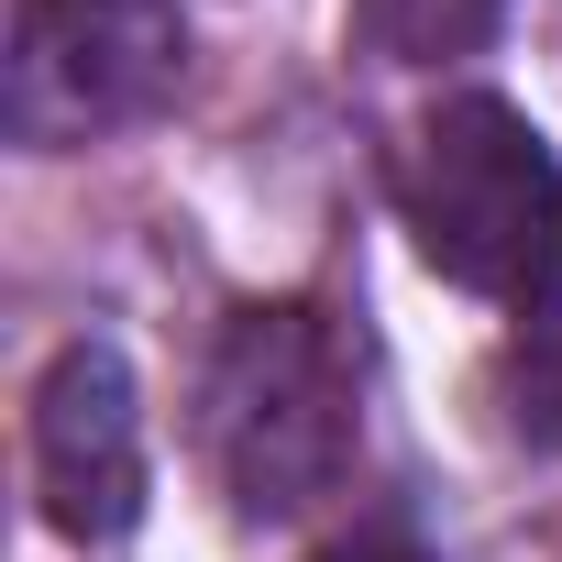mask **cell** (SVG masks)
Returning <instances> with one entry per match:
<instances>
[{"label": "cell", "mask_w": 562, "mask_h": 562, "mask_svg": "<svg viewBox=\"0 0 562 562\" xmlns=\"http://www.w3.org/2000/svg\"><path fill=\"white\" fill-rule=\"evenodd\" d=\"M199 441H210V474L232 485L243 518L321 507L364 452V364H353L342 321L321 299L232 310L210 386H199Z\"/></svg>", "instance_id": "1"}, {"label": "cell", "mask_w": 562, "mask_h": 562, "mask_svg": "<svg viewBox=\"0 0 562 562\" xmlns=\"http://www.w3.org/2000/svg\"><path fill=\"white\" fill-rule=\"evenodd\" d=\"M397 221L419 232L430 276L474 299H551L562 288V166L496 89H452L397 133Z\"/></svg>", "instance_id": "2"}, {"label": "cell", "mask_w": 562, "mask_h": 562, "mask_svg": "<svg viewBox=\"0 0 562 562\" xmlns=\"http://www.w3.org/2000/svg\"><path fill=\"white\" fill-rule=\"evenodd\" d=\"M177 0H23L12 56H0V122L34 155H78L155 122L177 100Z\"/></svg>", "instance_id": "3"}, {"label": "cell", "mask_w": 562, "mask_h": 562, "mask_svg": "<svg viewBox=\"0 0 562 562\" xmlns=\"http://www.w3.org/2000/svg\"><path fill=\"white\" fill-rule=\"evenodd\" d=\"M34 496L67 540H122L144 518V397L111 342H67L34 386Z\"/></svg>", "instance_id": "4"}, {"label": "cell", "mask_w": 562, "mask_h": 562, "mask_svg": "<svg viewBox=\"0 0 562 562\" xmlns=\"http://www.w3.org/2000/svg\"><path fill=\"white\" fill-rule=\"evenodd\" d=\"M496 397H507V430L529 452H562V288L518 310V331L496 353Z\"/></svg>", "instance_id": "5"}, {"label": "cell", "mask_w": 562, "mask_h": 562, "mask_svg": "<svg viewBox=\"0 0 562 562\" xmlns=\"http://www.w3.org/2000/svg\"><path fill=\"white\" fill-rule=\"evenodd\" d=\"M507 23V0H353V34L397 67H441V56H474L485 34Z\"/></svg>", "instance_id": "6"}, {"label": "cell", "mask_w": 562, "mask_h": 562, "mask_svg": "<svg viewBox=\"0 0 562 562\" xmlns=\"http://www.w3.org/2000/svg\"><path fill=\"white\" fill-rule=\"evenodd\" d=\"M310 562H430L408 529H353V540H331V551H310Z\"/></svg>", "instance_id": "7"}]
</instances>
